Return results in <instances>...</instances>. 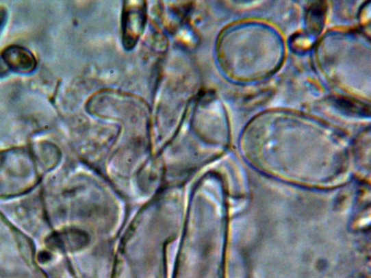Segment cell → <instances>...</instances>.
Instances as JSON below:
<instances>
[{"mask_svg":"<svg viewBox=\"0 0 371 278\" xmlns=\"http://www.w3.org/2000/svg\"><path fill=\"white\" fill-rule=\"evenodd\" d=\"M8 21V12L3 7H0V34H1Z\"/></svg>","mask_w":371,"mask_h":278,"instance_id":"2","label":"cell"},{"mask_svg":"<svg viewBox=\"0 0 371 278\" xmlns=\"http://www.w3.org/2000/svg\"><path fill=\"white\" fill-rule=\"evenodd\" d=\"M9 70L21 74L31 73L36 68L34 55L26 48L20 46L7 47L1 55Z\"/></svg>","mask_w":371,"mask_h":278,"instance_id":"1","label":"cell"},{"mask_svg":"<svg viewBox=\"0 0 371 278\" xmlns=\"http://www.w3.org/2000/svg\"><path fill=\"white\" fill-rule=\"evenodd\" d=\"M9 68L1 57H0V78L5 77L9 72Z\"/></svg>","mask_w":371,"mask_h":278,"instance_id":"3","label":"cell"}]
</instances>
